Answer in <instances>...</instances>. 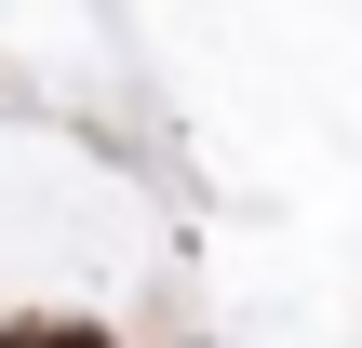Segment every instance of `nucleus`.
<instances>
[{
    "mask_svg": "<svg viewBox=\"0 0 362 348\" xmlns=\"http://www.w3.org/2000/svg\"><path fill=\"white\" fill-rule=\"evenodd\" d=\"M13 348H121L107 322H13Z\"/></svg>",
    "mask_w": 362,
    "mask_h": 348,
    "instance_id": "1",
    "label": "nucleus"
}]
</instances>
